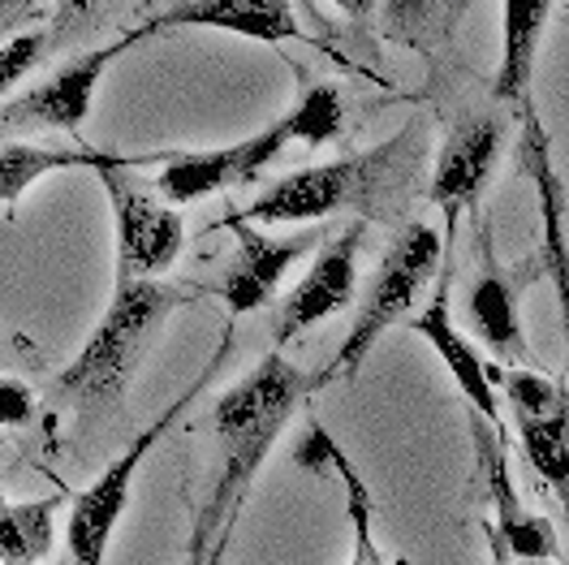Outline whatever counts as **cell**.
I'll list each match as a JSON object with an SVG mask.
<instances>
[{"label": "cell", "instance_id": "1", "mask_svg": "<svg viewBox=\"0 0 569 565\" xmlns=\"http://www.w3.org/2000/svg\"><path fill=\"white\" fill-rule=\"evenodd\" d=\"M307 397H311V376L298 371L281 350L263 354L233 389L220 393L212 424L224 462H220V475H216L199 518H194L186 553H203L224 531H238L259 466L277 449L281 432Z\"/></svg>", "mask_w": 569, "mask_h": 565}, {"label": "cell", "instance_id": "2", "mask_svg": "<svg viewBox=\"0 0 569 565\" xmlns=\"http://www.w3.org/2000/svg\"><path fill=\"white\" fill-rule=\"evenodd\" d=\"M419 126L397 130L371 151H350L272 181L250 208L229 212L247 225H320L323 216L355 212L358 220H397L406 212L419 174Z\"/></svg>", "mask_w": 569, "mask_h": 565}, {"label": "cell", "instance_id": "3", "mask_svg": "<svg viewBox=\"0 0 569 565\" xmlns=\"http://www.w3.org/2000/svg\"><path fill=\"white\" fill-rule=\"evenodd\" d=\"M208 294H216L212 285H178L164 281V277L160 281L117 277L100 324L91 328L82 350L73 354L61 367V376L52 380V402L73 406L82 415H100L108 406H117L126 389L134 385L142 358L151 354L164 324L178 316L181 307H190Z\"/></svg>", "mask_w": 569, "mask_h": 565}, {"label": "cell", "instance_id": "4", "mask_svg": "<svg viewBox=\"0 0 569 565\" xmlns=\"http://www.w3.org/2000/svg\"><path fill=\"white\" fill-rule=\"evenodd\" d=\"M445 255H449L445 234H436L423 220L401 225V234L389 242L376 277H371L362 303H358L350 337L341 341V350L323 363V371L311 380V393L332 385V380H355L358 367L367 363V354L376 350V341L385 333H392L397 324H406L410 311L419 307V298L431 285V277H440V268H445Z\"/></svg>", "mask_w": 569, "mask_h": 565}, {"label": "cell", "instance_id": "5", "mask_svg": "<svg viewBox=\"0 0 569 565\" xmlns=\"http://www.w3.org/2000/svg\"><path fill=\"white\" fill-rule=\"evenodd\" d=\"M229 346H233V324L224 328V337H220L216 354L208 358L203 376L181 393L169 410H160V419H156V424L142 427L139 436L126 445V454H121V458H112L104 470H100V479H96L91 488L73 493L70 523H66V548H70L73 565H104L108 539H112V531H117L121 514H126V505H130V488H134V475H139L142 458H147V454L164 440V432H169V427L178 424L181 415L190 410V402L203 393V385L212 380L216 371H220V363L229 358Z\"/></svg>", "mask_w": 569, "mask_h": 565}, {"label": "cell", "instance_id": "6", "mask_svg": "<svg viewBox=\"0 0 569 565\" xmlns=\"http://www.w3.org/2000/svg\"><path fill=\"white\" fill-rule=\"evenodd\" d=\"M492 380L509 402L531 470L569 509V385L527 367H492Z\"/></svg>", "mask_w": 569, "mask_h": 565}, {"label": "cell", "instance_id": "7", "mask_svg": "<svg viewBox=\"0 0 569 565\" xmlns=\"http://www.w3.org/2000/svg\"><path fill=\"white\" fill-rule=\"evenodd\" d=\"M112 208V229H117V277L134 281H160L186 247V220L169 199H156L147 186L126 169L96 174Z\"/></svg>", "mask_w": 569, "mask_h": 565}, {"label": "cell", "instance_id": "8", "mask_svg": "<svg viewBox=\"0 0 569 565\" xmlns=\"http://www.w3.org/2000/svg\"><path fill=\"white\" fill-rule=\"evenodd\" d=\"M298 139V117L293 108L277 117L268 130H254L247 139L229 142V147H212V151H178L160 177H156V190L160 199H169L173 208L186 204H199L208 195H220L229 186H250L254 177L263 174L277 156L284 151V142Z\"/></svg>", "mask_w": 569, "mask_h": 565}, {"label": "cell", "instance_id": "9", "mask_svg": "<svg viewBox=\"0 0 569 565\" xmlns=\"http://www.w3.org/2000/svg\"><path fill=\"white\" fill-rule=\"evenodd\" d=\"M500 151H505V121L497 112H479L462 117L436 151V169H431V204L445 216V247L458 238L462 216L479 204V195L488 190V181L497 174Z\"/></svg>", "mask_w": 569, "mask_h": 565}, {"label": "cell", "instance_id": "10", "mask_svg": "<svg viewBox=\"0 0 569 565\" xmlns=\"http://www.w3.org/2000/svg\"><path fill=\"white\" fill-rule=\"evenodd\" d=\"M147 36H151V31H147V22H142L134 31L117 36L112 43H100V48L73 57L70 66H61L48 82H39L36 91L18 96L13 105L0 112V121H4V126H48V130L78 135L82 121H87V112H91V105H96V91H100L104 73L112 70L130 48H139Z\"/></svg>", "mask_w": 569, "mask_h": 565}, {"label": "cell", "instance_id": "11", "mask_svg": "<svg viewBox=\"0 0 569 565\" xmlns=\"http://www.w3.org/2000/svg\"><path fill=\"white\" fill-rule=\"evenodd\" d=\"M224 229H233V238H238V250H233V259L224 264V277L220 285H212L216 294L224 298V307H229V319L238 316H250V311H259L263 303H272V294L281 289L284 272L298 264V259H307L311 250H320V242L328 238L320 225H311V229H298V234H263V225H247V220H220Z\"/></svg>", "mask_w": 569, "mask_h": 565}, {"label": "cell", "instance_id": "12", "mask_svg": "<svg viewBox=\"0 0 569 565\" xmlns=\"http://www.w3.org/2000/svg\"><path fill=\"white\" fill-rule=\"evenodd\" d=\"M367 238V220H350L341 234H328L307 268V277L293 285L272 311V346L281 350L298 333L316 328L332 311L350 307L358 289V250Z\"/></svg>", "mask_w": 569, "mask_h": 565}, {"label": "cell", "instance_id": "13", "mask_svg": "<svg viewBox=\"0 0 569 565\" xmlns=\"http://www.w3.org/2000/svg\"><path fill=\"white\" fill-rule=\"evenodd\" d=\"M518 139H513V169L535 186V204H539V272L552 281L557 294V311L566 328L569 346V238H566V186L552 165V142L539 121V112L527 108L518 112Z\"/></svg>", "mask_w": 569, "mask_h": 565}, {"label": "cell", "instance_id": "14", "mask_svg": "<svg viewBox=\"0 0 569 565\" xmlns=\"http://www.w3.org/2000/svg\"><path fill=\"white\" fill-rule=\"evenodd\" d=\"M475 458H479V479L488 488L492 514H497V531L492 544L509 548V557L527 562V557H557V531L543 514H535L522 505V496L509 479V458H505V432L497 424H488L483 415H475Z\"/></svg>", "mask_w": 569, "mask_h": 565}, {"label": "cell", "instance_id": "15", "mask_svg": "<svg viewBox=\"0 0 569 565\" xmlns=\"http://www.w3.org/2000/svg\"><path fill=\"white\" fill-rule=\"evenodd\" d=\"M535 264L522 268H500L492 242H483V268L470 285V298H466V311H470V328L475 337L497 354L505 367H522L531 363V346H527V333H522V289H527V272Z\"/></svg>", "mask_w": 569, "mask_h": 565}, {"label": "cell", "instance_id": "16", "mask_svg": "<svg viewBox=\"0 0 569 565\" xmlns=\"http://www.w3.org/2000/svg\"><path fill=\"white\" fill-rule=\"evenodd\" d=\"M410 333H419L431 350L440 354V363L449 367L453 385L470 402L475 415H483L488 424L500 427V389L492 380V367L479 358V350L466 341V333L453 324V307H449V272L440 268V281H436V298L427 303L423 311L406 319Z\"/></svg>", "mask_w": 569, "mask_h": 565}, {"label": "cell", "instance_id": "17", "mask_svg": "<svg viewBox=\"0 0 569 565\" xmlns=\"http://www.w3.org/2000/svg\"><path fill=\"white\" fill-rule=\"evenodd\" d=\"M178 27H208V31L259 39V43H284L302 36L289 0H178L147 22L151 36L178 31Z\"/></svg>", "mask_w": 569, "mask_h": 565}, {"label": "cell", "instance_id": "18", "mask_svg": "<svg viewBox=\"0 0 569 565\" xmlns=\"http://www.w3.org/2000/svg\"><path fill=\"white\" fill-rule=\"evenodd\" d=\"M178 151H156V156H126V151H66V147H36V142H4L0 147V204H18L39 177L61 174V169H91V174H108V169H160L169 165Z\"/></svg>", "mask_w": 569, "mask_h": 565}, {"label": "cell", "instance_id": "19", "mask_svg": "<svg viewBox=\"0 0 569 565\" xmlns=\"http://www.w3.org/2000/svg\"><path fill=\"white\" fill-rule=\"evenodd\" d=\"M552 18V0H505L500 4V66L492 78V96L500 105L527 112L531 108L539 43Z\"/></svg>", "mask_w": 569, "mask_h": 565}, {"label": "cell", "instance_id": "20", "mask_svg": "<svg viewBox=\"0 0 569 565\" xmlns=\"http://www.w3.org/2000/svg\"><path fill=\"white\" fill-rule=\"evenodd\" d=\"M475 0H380V36L436 61L462 27Z\"/></svg>", "mask_w": 569, "mask_h": 565}, {"label": "cell", "instance_id": "21", "mask_svg": "<svg viewBox=\"0 0 569 565\" xmlns=\"http://www.w3.org/2000/svg\"><path fill=\"white\" fill-rule=\"evenodd\" d=\"M73 500L70 488H57L52 496L22 500V505H4L0 509V562L4 565H36L52 553V535H57V514L61 505Z\"/></svg>", "mask_w": 569, "mask_h": 565}, {"label": "cell", "instance_id": "22", "mask_svg": "<svg viewBox=\"0 0 569 565\" xmlns=\"http://www.w3.org/2000/svg\"><path fill=\"white\" fill-rule=\"evenodd\" d=\"M323 466H332L341 475V488H346V518H350V531H355V548H350V565H389L376 535H371V518H376V505H371V493L362 484V475L355 470V462L341 454V445L332 436H323Z\"/></svg>", "mask_w": 569, "mask_h": 565}, {"label": "cell", "instance_id": "23", "mask_svg": "<svg viewBox=\"0 0 569 565\" xmlns=\"http://www.w3.org/2000/svg\"><path fill=\"white\" fill-rule=\"evenodd\" d=\"M48 39L52 36H43V31H18L13 39L0 43V100L36 70V61L48 52Z\"/></svg>", "mask_w": 569, "mask_h": 565}, {"label": "cell", "instance_id": "24", "mask_svg": "<svg viewBox=\"0 0 569 565\" xmlns=\"http://www.w3.org/2000/svg\"><path fill=\"white\" fill-rule=\"evenodd\" d=\"M31 419H36V389L13 376H0V427H27Z\"/></svg>", "mask_w": 569, "mask_h": 565}, {"label": "cell", "instance_id": "25", "mask_svg": "<svg viewBox=\"0 0 569 565\" xmlns=\"http://www.w3.org/2000/svg\"><path fill=\"white\" fill-rule=\"evenodd\" d=\"M104 4L112 0H57V18H52V39H70L73 31H82Z\"/></svg>", "mask_w": 569, "mask_h": 565}, {"label": "cell", "instance_id": "26", "mask_svg": "<svg viewBox=\"0 0 569 565\" xmlns=\"http://www.w3.org/2000/svg\"><path fill=\"white\" fill-rule=\"evenodd\" d=\"M39 9H43V0H0V43L13 39V31L22 22H31Z\"/></svg>", "mask_w": 569, "mask_h": 565}, {"label": "cell", "instance_id": "27", "mask_svg": "<svg viewBox=\"0 0 569 565\" xmlns=\"http://www.w3.org/2000/svg\"><path fill=\"white\" fill-rule=\"evenodd\" d=\"M229 544H233V531H224L212 548H203V553H186V565H224V557H229Z\"/></svg>", "mask_w": 569, "mask_h": 565}, {"label": "cell", "instance_id": "28", "mask_svg": "<svg viewBox=\"0 0 569 565\" xmlns=\"http://www.w3.org/2000/svg\"><path fill=\"white\" fill-rule=\"evenodd\" d=\"M518 565H552V557H527V562H518Z\"/></svg>", "mask_w": 569, "mask_h": 565}, {"label": "cell", "instance_id": "29", "mask_svg": "<svg viewBox=\"0 0 569 565\" xmlns=\"http://www.w3.org/2000/svg\"><path fill=\"white\" fill-rule=\"evenodd\" d=\"M371 4H376V0H358V18H362V13H371Z\"/></svg>", "mask_w": 569, "mask_h": 565}, {"label": "cell", "instance_id": "30", "mask_svg": "<svg viewBox=\"0 0 569 565\" xmlns=\"http://www.w3.org/2000/svg\"><path fill=\"white\" fill-rule=\"evenodd\" d=\"M4 505H9V500H4V493H0V509H4Z\"/></svg>", "mask_w": 569, "mask_h": 565}]
</instances>
